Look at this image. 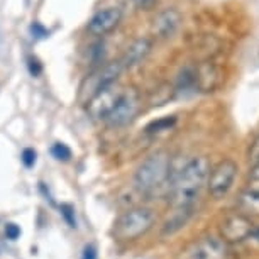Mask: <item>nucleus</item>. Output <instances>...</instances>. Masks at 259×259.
Here are the masks:
<instances>
[{"label": "nucleus", "instance_id": "b1692460", "mask_svg": "<svg viewBox=\"0 0 259 259\" xmlns=\"http://www.w3.org/2000/svg\"><path fill=\"white\" fill-rule=\"evenodd\" d=\"M27 66H29V71H31V75H32V76H37L39 73L42 71V66L39 65V61L36 60V58H29Z\"/></svg>", "mask_w": 259, "mask_h": 259}, {"label": "nucleus", "instance_id": "aec40b11", "mask_svg": "<svg viewBox=\"0 0 259 259\" xmlns=\"http://www.w3.org/2000/svg\"><path fill=\"white\" fill-rule=\"evenodd\" d=\"M247 161H249V164H251V168L252 166H259V136L252 141L251 148H249Z\"/></svg>", "mask_w": 259, "mask_h": 259}, {"label": "nucleus", "instance_id": "2eb2a0df", "mask_svg": "<svg viewBox=\"0 0 259 259\" xmlns=\"http://www.w3.org/2000/svg\"><path fill=\"white\" fill-rule=\"evenodd\" d=\"M239 207L244 215H259V193L244 190L239 197Z\"/></svg>", "mask_w": 259, "mask_h": 259}, {"label": "nucleus", "instance_id": "f03ea898", "mask_svg": "<svg viewBox=\"0 0 259 259\" xmlns=\"http://www.w3.org/2000/svg\"><path fill=\"white\" fill-rule=\"evenodd\" d=\"M171 158L166 151H156L143 161L134 175V185L139 192L149 193L163 187L169 178Z\"/></svg>", "mask_w": 259, "mask_h": 259}, {"label": "nucleus", "instance_id": "9b49d317", "mask_svg": "<svg viewBox=\"0 0 259 259\" xmlns=\"http://www.w3.org/2000/svg\"><path fill=\"white\" fill-rule=\"evenodd\" d=\"M180 22H182L180 14L175 11V9H166V11L158 14V17L154 19L153 31L158 37L166 39V37L173 36V34L177 32Z\"/></svg>", "mask_w": 259, "mask_h": 259}, {"label": "nucleus", "instance_id": "6ab92c4d", "mask_svg": "<svg viewBox=\"0 0 259 259\" xmlns=\"http://www.w3.org/2000/svg\"><path fill=\"white\" fill-rule=\"evenodd\" d=\"M61 215L65 217V221L68 222V226L75 229L76 227V217H75V208L71 207V205H68V203H63L61 207Z\"/></svg>", "mask_w": 259, "mask_h": 259}, {"label": "nucleus", "instance_id": "39448f33", "mask_svg": "<svg viewBox=\"0 0 259 259\" xmlns=\"http://www.w3.org/2000/svg\"><path fill=\"white\" fill-rule=\"evenodd\" d=\"M229 247L221 237L205 236L182 252V259H227Z\"/></svg>", "mask_w": 259, "mask_h": 259}, {"label": "nucleus", "instance_id": "9d476101", "mask_svg": "<svg viewBox=\"0 0 259 259\" xmlns=\"http://www.w3.org/2000/svg\"><path fill=\"white\" fill-rule=\"evenodd\" d=\"M122 12L117 7H107L102 9L90 19L89 22V31L95 36H104V34L110 32L112 29L117 27V24L120 22Z\"/></svg>", "mask_w": 259, "mask_h": 259}, {"label": "nucleus", "instance_id": "f257e3e1", "mask_svg": "<svg viewBox=\"0 0 259 259\" xmlns=\"http://www.w3.org/2000/svg\"><path fill=\"white\" fill-rule=\"evenodd\" d=\"M210 175V164L207 158L197 156L187 161V164L178 171L177 178L171 185L169 202L177 207H193L202 188L207 185Z\"/></svg>", "mask_w": 259, "mask_h": 259}, {"label": "nucleus", "instance_id": "412c9836", "mask_svg": "<svg viewBox=\"0 0 259 259\" xmlns=\"http://www.w3.org/2000/svg\"><path fill=\"white\" fill-rule=\"evenodd\" d=\"M29 32H31V36L34 39H45V37L50 36V31H48V29L39 22H32L31 27H29Z\"/></svg>", "mask_w": 259, "mask_h": 259}, {"label": "nucleus", "instance_id": "6e6552de", "mask_svg": "<svg viewBox=\"0 0 259 259\" xmlns=\"http://www.w3.org/2000/svg\"><path fill=\"white\" fill-rule=\"evenodd\" d=\"M122 92L124 90L115 85H110V87H107V89L100 90L99 94H95L89 100V114L97 120H105L107 115H109L112 109L115 107L117 100L120 99Z\"/></svg>", "mask_w": 259, "mask_h": 259}, {"label": "nucleus", "instance_id": "20e7f679", "mask_svg": "<svg viewBox=\"0 0 259 259\" xmlns=\"http://www.w3.org/2000/svg\"><path fill=\"white\" fill-rule=\"evenodd\" d=\"M236 177H237V164L232 159L221 161V163L210 171L207 180V188L210 197L215 200H221L226 197L231 192Z\"/></svg>", "mask_w": 259, "mask_h": 259}, {"label": "nucleus", "instance_id": "dca6fc26", "mask_svg": "<svg viewBox=\"0 0 259 259\" xmlns=\"http://www.w3.org/2000/svg\"><path fill=\"white\" fill-rule=\"evenodd\" d=\"M175 122H177L175 117H163V119H159V120L151 122L146 131H148V133H161V131H168L169 127H173Z\"/></svg>", "mask_w": 259, "mask_h": 259}, {"label": "nucleus", "instance_id": "4468645a", "mask_svg": "<svg viewBox=\"0 0 259 259\" xmlns=\"http://www.w3.org/2000/svg\"><path fill=\"white\" fill-rule=\"evenodd\" d=\"M149 51H151L149 39H146V37L136 39L133 45H129V48H127L125 53H124V56H122V60H120L122 66L133 68L136 65H139V63L149 55Z\"/></svg>", "mask_w": 259, "mask_h": 259}, {"label": "nucleus", "instance_id": "5701e85b", "mask_svg": "<svg viewBox=\"0 0 259 259\" xmlns=\"http://www.w3.org/2000/svg\"><path fill=\"white\" fill-rule=\"evenodd\" d=\"M19 236H21V229H19V226H16V224H7L6 237L11 239V241H16V239H19Z\"/></svg>", "mask_w": 259, "mask_h": 259}, {"label": "nucleus", "instance_id": "a211bd4d", "mask_svg": "<svg viewBox=\"0 0 259 259\" xmlns=\"http://www.w3.org/2000/svg\"><path fill=\"white\" fill-rule=\"evenodd\" d=\"M246 190L254 192V193H259V166H252L251 171H249Z\"/></svg>", "mask_w": 259, "mask_h": 259}, {"label": "nucleus", "instance_id": "1a4fd4ad", "mask_svg": "<svg viewBox=\"0 0 259 259\" xmlns=\"http://www.w3.org/2000/svg\"><path fill=\"white\" fill-rule=\"evenodd\" d=\"M122 70H124L122 63L120 61H114V63H109V65H105L104 68H100V70L97 71L95 75H92V78L87 80V85L90 87L89 100L95 94H99L100 90H104V89H107V87H110V85H115L117 78L120 76Z\"/></svg>", "mask_w": 259, "mask_h": 259}, {"label": "nucleus", "instance_id": "ddd939ff", "mask_svg": "<svg viewBox=\"0 0 259 259\" xmlns=\"http://www.w3.org/2000/svg\"><path fill=\"white\" fill-rule=\"evenodd\" d=\"M192 215H193L192 207H177L166 217L163 229H161V234L163 236H173V234H177L180 229L187 226L188 221L192 219Z\"/></svg>", "mask_w": 259, "mask_h": 259}, {"label": "nucleus", "instance_id": "423d86ee", "mask_svg": "<svg viewBox=\"0 0 259 259\" xmlns=\"http://www.w3.org/2000/svg\"><path fill=\"white\" fill-rule=\"evenodd\" d=\"M139 95L134 89H125L122 92L120 99L117 100L115 107L107 115L105 122L110 127H124L129 122L134 120V117L139 112Z\"/></svg>", "mask_w": 259, "mask_h": 259}, {"label": "nucleus", "instance_id": "7ed1b4c3", "mask_svg": "<svg viewBox=\"0 0 259 259\" xmlns=\"http://www.w3.org/2000/svg\"><path fill=\"white\" fill-rule=\"evenodd\" d=\"M154 212L146 207H134L124 212L115 221L114 236L119 241H136L148 234L154 226Z\"/></svg>", "mask_w": 259, "mask_h": 259}, {"label": "nucleus", "instance_id": "0eeeda50", "mask_svg": "<svg viewBox=\"0 0 259 259\" xmlns=\"http://www.w3.org/2000/svg\"><path fill=\"white\" fill-rule=\"evenodd\" d=\"M254 224L247 215L231 213L221 222V239L226 244H237L252 236Z\"/></svg>", "mask_w": 259, "mask_h": 259}, {"label": "nucleus", "instance_id": "393cba45", "mask_svg": "<svg viewBox=\"0 0 259 259\" xmlns=\"http://www.w3.org/2000/svg\"><path fill=\"white\" fill-rule=\"evenodd\" d=\"M81 259H97V249L94 246H87L83 249Z\"/></svg>", "mask_w": 259, "mask_h": 259}, {"label": "nucleus", "instance_id": "4be33fe9", "mask_svg": "<svg viewBox=\"0 0 259 259\" xmlns=\"http://www.w3.org/2000/svg\"><path fill=\"white\" fill-rule=\"evenodd\" d=\"M21 159H22L24 166H27V168H32L34 163H36V151L31 149V148H26V149L22 151Z\"/></svg>", "mask_w": 259, "mask_h": 259}, {"label": "nucleus", "instance_id": "f3484780", "mask_svg": "<svg viewBox=\"0 0 259 259\" xmlns=\"http://www.w3.org/2000/svg\"><path fill=\"white\" fill-rule=\"evenodd\" d=\"M51 154L55 156L58 161H68L71 158V149L68 148L66 144L63 143H56L55 146L51 148Z\"/></svg>", "mask_w": 259, "mask_h": 259}, {"label": "nucleus", "instance_id": "f8f14e48", "mask_svg": "<svg viewBox=\"0 0 259 259\" xmlns=\"http://www.w3.org/2000/svg\"><path fill=\"white\" fill-rule=\"evenodd\" d=\"M221 83V73L210 63L200 65L195 70V87L202 92H212Z\"/></svg>", "mask_w": 259, "mask_h": 259}]
</instances>
